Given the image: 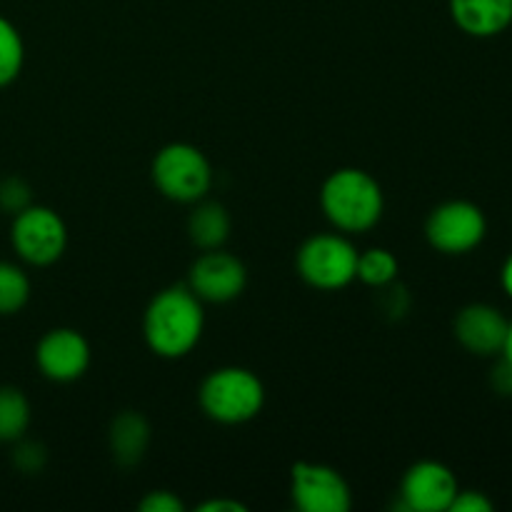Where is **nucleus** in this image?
<instances>
[{
  "label": "nucleus",
  "mask_w": 512,
  "mask_h": 512,
  "mask_svg": "<svg viewBox=\"0 0 512 512\" xmlns=\"http://www.w3.org/2000/svg\"><path fill=\"white\" fill-rule=\"evenodd\" d=\"M203 330V300L188 285H173L155 293L143 313L145 345L165 360H180L193 353Z\"/></svg>",
  "instance_id": "nucleus-1"
},
{
  "label": "nucleus",
  "mask_w": 512,
  "mask_h": 512,
  "mask_svg": "<svg viewBox=\"0 0 512 512\" xmlns=\"http://www.w3.org/2000/svg\"><path fill=\"white\" fill-rule=\"evenodd\" d=\"M320 208L338 233L360 235L380 223L385 195L368 170L338 168L320 188Z\"/></svg>",
  "instance_id": "nucleus-2"
},
{
  "label": "nucleus",
  "mask_w": 512,
  "mask_h": 512,
  "mask_svg": "<svg viewBox=\"0 0 512 512\" xmlns=\"http://www.w3.org/2000/svg\"><path fill=\"white\" fill-rule=\"evenodd\" d=\"M198 403L213 423L243 425L258 418L263 410L265 385L253 370L225 365L200 383Z\"/></svg>",
  "instance_id": "nucleus-3"
},
{
  "label": "nucleus",
  "mask_w": 512,
  "mask_h": 512,
  "mask_svg": "<svg viewBox=\"0 0 512 512\" xmlns=\"http://www.w3.org/2000/svg\"><path fill=\"white\" fill-rule=\"evenodd\" d=\"M155 188L173 203L195 205L213 188V165L200 148L190 143H168L155 153L150 165Z\"/></svg>",
  "instance_id": "nucleus-4"
},
{
  "label": "nucleus",
  "mask_w": 512,
  "mask_h": 512,
  "mask_svg": "<svg viewBox=\"0 0 512 512\" xmlns=\"http://www.w3.org/2000/svg\"><path fill=\"white\" fill-rule=\"evenodd\" d=\"M358 255L353 240L345 233L310 235L295 255V268L310 288L335 293L348 288L358 275Z\"/></svg>",
  "instance_id": "nucleus-5"
},
{
  "label": "nucleus",
  "mask_w": 512,
  "mask_h": 512,
  "mask_svg": "<svg viewBox=\"0 0 512 512\" xmlns=\"http://www.w3.org/2000/svg\"><path fill=\"white\" fill-rule=\"evenodd\" d=\"M10 245L23 263L33 268H48L63 258L68 248V228L53 208L33 203L13 215Z\"/></svg>",
  "instance_id": "nucleus-6"
},
{
  "label": "nucleus",
  "mask_w": 512,
  "mask_h": 512,
  "mask_svg": "<svg viewBox=\"0 0 512 512\" xmlns=\"http://www.w3.org/2000/svg\"><path fill=\"white\" fill-rule=\"evenodd\" d=\"M425 238L430 248L443 255H468L488 238V218L483 208L470 200H445L430 210L425 220Z\"/></svg>",
  "instance_id": "nucleus-7"
},
{
  "label": "nucleus",
  "mask_w": 512,
  "mask_h": 512,
  "mask_svg": "<svg viewBox=\"0 0 512 512\" xmlns=\"http://www.w3.org/2000/svg\"><path fill=\"white\" fill-rule=\"evenodd\" d=\"M290 498L300 512H348L353 508L350 485L333 465L300 460L290 470Z\"/></svg>",
  "instance_id": "nucleus-8"
},
{
  "label": "nucleus",
  "mask_w": 512,
  "mask_h": 512,
  "mask_svg": "<svg viewBox=\"0 0 512 512\" xmlns=\"http://www.w3.org/2000/svg\"><path fill=\"white\" fill-rule=\"evenodd\" d=\"M245 285H248V270L243 260L235 258L233 253H225L223 248L203 250V255L190 265L188 288L203 303H233L243 295Z\"/></svg>",
  "instance_id": "nucleus-9"
},
{
  "label": "nucleus",
  "mask_w": 512,
  "mask_h": 512,
  "mask_svg": "<svg viewBox=\"0 0 512 512\" xmlns=\"http://www.w3.org/2000/svg\"><path fill=\"white\" fill-rule=\"evenodd\" d=\"M90 343L80 330L53 328L35 345V365L50 383H75L90 368Z\"/></svg>",
  "instance_id": "nucleus-10"
},
{
  "label": "nucleus",
  "mask_w": 512,
  "mask_h": 512,
  "mask_svg": "<svg viewBox=\"0 0 512 512\" xmlns=\"http://www.w3.org/2000/svg\"><path fill=\"white\" fill-rule=\"evenodd\" d=\"M460 485L453 470L438 460L410 465L400 483V508L410 512H448Z\"/></svg>",
  "instance_id": "nucleus-11"
},
{
  "label": "nucleus",
  "mask_w": 512,
  "mask_h": 512,
  "mask_svg": "<svg viewBox=\"0 0 512 512\" xmlns=\"http://www.w3.org/2000/svg\"><path fill=\"white\" fill-rule=\"evenodd\" d=\"M505 313L490 303H470L458 310L453 320V335L468 353L478 358H495L500 355L508 333Z\"/></svg>",
  "instance_id": "nucleus-12"
},
{
  "label": "nucleus",
  "mask_w": 512,
  "mask_h": 512,
  "mask_svg": "<svg viewBox=\"0 0 512 512\" xmlns=\"http://www.w3.org/2000/svg\"><path fill=\"white\" fill-rule=\"evenodd\" d=\"M450 18L470 38H498L512 25V0H448Z\"/></svg>",
  "instance_id": "nucleus-13"
},
{
  "label": "nucleus",
  "mask_w": 512,
  "mask_h": 512,
  "mask_svg": "<svg viewBox=\"0 0 512 512\" xmlns=\"http://www.w3.org/2000/svg\"><path fill=\"white\" fill-rule=\"evenodd\" d=\"M153 430L145 415L135 410H123L110 420L108 428V448L113 453V460L123 468H133L145 458L150 448Z\"/></svg>",
  "instance_id": "nucleus-14"
},
{
  "label": "nucleus",
  "mask_w": 512,
  "mask_h": 512,
  "mask_svg": "<svg viewBox=\"0 0 512 512\" xmlns=\"http://www.w3.org/2000/svg\"><path fill=\"white\" fill-rule=\"evenodd\" d=\"M233 220L223 203L215 200H198L193 213L188 215V238L200 250H218L228 243Z\"/></svg>",
  "instance_id": "nucleus-15"
},
{
  "label": "nucleus",
  "mask_w": 512,
  "mask_h": 512,
  "mask_svg": "<svg viewBox=\"0 0 512 512\" xmlns=\"http://www.w3.org/2000/svg\"><path fill=\"white\" fill-rule=\"evenodd\" d=\"M30 400L15 385H0V443H18L30 428Z\"/></svg>",
  "instance_id": "nucleus-16"
},
{
  "label": "nucleus",
  "mask_w": 512,
  "mask_h": 512,
  "mask_svg": "<svg viewBox=\"0 0 512 512\" xmlns=\"http://www.w3.org/2000/svg\"><path fill=\"white\" fill-rule=\"evenodd\" d=\"M398 273L400 263L388 248H370L358 255V275H355V280H360L368 288L383 290L385 285L398 280Z\"/></svg>",
  "instance_id": "nucleus-17"
},
{
  "label": "nucleus",
  "mask_w": 512,
  "mask_h": 512,
  "mask_svg": "<svg viewBox=\"0 0 512 512\" xmlns=\"http://www.w3.org/2000/svg\"><path fill=\"white\" fill-rule=\"evenodd\" d=\"M30 300V278L20 265L0 260V318L20 313Z\"/></svg>",
  "instance_id": "nucleus-18"
},
{
  "label": "nucleus",
  "mask_w": 512,
  "mask_h": 512,
  "mask_svg": "<svg viewBox=\"0 0 512 512\" xmlns=\"http://www.w3.org/2000/svg\"><path fill=\"white\" fill-rule=\"evenodd\" d=\"M25 63V43L20 30L0 15V88L18 80Z\"/></svg>",
  "instance_id": "nucleus-19"
},
{
  "label": "nucleus",
  "mask_w": 512,
  "mask_h": 512,
  "mask_svg": "<svg viewBox=\"0 0 512 512\" xmlns=\"http://www.w3.org/2000/svg\"><path fill=\"white\" fill-rule=\"evenodd\" d=\"M28 205H33V190L20 175H8L0 180V210L3 213L18 215Z\"/></svg>",
  "instance_id": "nucleus-20"
},
{
  "label": "nucleus",
  "mask_w": 512,
  "mask_h": 512,
  "mask_svg": "<svg viewBox=\"0 0 512 512\" xmlns=\"http://www.w3.org/2000/svg\"><path fill=\"white\" fill-rule=\"evenodd\" d=\"M13 465L18 473L23 475H38L40 470L48 463V450L43 443H35V440L20 438L18 443H13Z\"/></svg>",
  "instance_id": "nucleus-21"
},
{
  "label": "nucleus",
  "mask_w": 512,
  "mask_h": 512,
  "mask_svg": "<svg viewBox=\"0 0 512 512\" xmlns=\"http://www.w3.org/2000/svg\"><path fill=\"white\" fill-rule=\"evenodd\" d=\"M140 512H185V503L170 490H150L140 498Z\"/></svg>",
  "instance_id": "nucleus-22"
},
{
  "label": "nucleus",
  "mask_w": 512,
  "mask_h": 512,
  "mask_svg": "<svg viewBox=\"0 0 512 512\" xmlns=\"http://www.w3.org/2000/svg\"><path fill=\"white\" fill-rule=\"evenodd\" d=\"M495 503L483 490H458L448 512H493Z\"/></svg>",
  "instance_id": "nucleus-23"
},
{
  "label": "nucleus",
  "mask_w": 512,
  "mask_h": 512,
  "mask_svg": "<svg viewBox=\"0 0 512 512\" xmlns=\"http://www.w3.org/2000/svg\"><path fill=\"white\" fill-rule=\"evenodd\" d=\"M490 385H493V390L500 398H512V363L505 360L503 355H500L493 373H490Z\"/></svg>",
  "instance_id": "nucleus-24"
},
{
  "label": "nucleus",
  "mask_w": 512,
  "mask_h": 512,
  "mask_svg": "<svg viewBox=\"0 0 512 512\" xmlns=\"http://www.w3.org/2000/svg\"><path fill=\"white\" fill-rule=\"evenodd\" d=\"M198 512H248V505L233 498H210L198 505Z\"/></svg>",
  "instance_id": "nucleus-25"
},
{
  "label": "nucleus",
  "mask_w": 512,
  "mask_h": 512,
  "mask_svg": "<svg viewBox=\"0 0 512 512\" xmlns=\"http://www.w3.org/2000/svg\"><path fill=\"white\" fill-rule=\"evenodd\" d=\"M500 285H503L505 295L512 300V253L508 255V260L503 263V268H500Z\"/></svg>",
  "instance_id": "nucleus-26"
},
{
  "label": "nucleus",
  "mask_w": 512,
  "mask_h": 512,
  "mask_svg": "<svg viewBox=\"0 0 512 512\" xmlns=\"http://www.w3.org/2000/svg\"><path fill=\"white\" fill-rule=\"evenodd\" d=\"M500 355L512 363V320L508 323V333H505V343H503V350H500Z\"/></svg>",
  "instance_id": "nucleus-27"
}]
</instances>
